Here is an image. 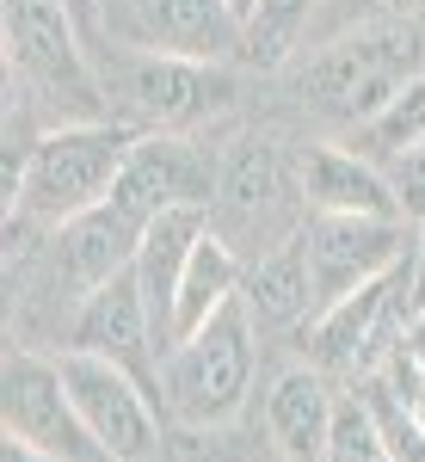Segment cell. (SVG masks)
Here are the masks:
<instances>
[{
  "mask_svg": "<svg viewBox=\"0 0 425 462\" xmlns=\"http://www.w3.org/2000/svg\"><path fill=\"white\" fill-rule=\"evenodd\" d=\"M136 143H142V130L130 117H74V124H56V130L32 136L25 185H19V210L13 216L69 228L74 216L99 210L111 191H117V179L130 167V148Z\"/></svg>",
  "mask_w": 425,
  "mask_h": 462,
  "instance_id": "6da1fadb",
  "label": "cell"
},
{
  "mask_svg": "<svg viewBox=\"0 0 425 462\" xmlns=\"http://www.w3.org/2000/svg\"><path fill=\"white\" fill-rule=\"evenodd\" d=\"M425 74V32L420 19H376L352 37H333L309 50V62L296 74L302 99L339 124H370L394 93Z\"/></svg>",
  "mask_w": 425,
  "mask_h": 462,
  "instance_id": "7a4b0ae2",
  "label": "cell"
},
{
  "mask_svg": "<svg viewBox=\"0 0 425 462\" xmlns=\"http://www.w3.org/2000/svg\"><path fill=\"white\" fill-rule=\"evenodd\" d=\"M253 315L235 296L228 309H216L198 333L173 339V352L161 364V407L179 426L191 431H216L228 426L253 389Z\"/></svg>",
  "mask_w": 425,
  "mask_h": 462,
  "instance_id": "3957f363",
  "label": "cell"
},
{
  "mask_svg": "<svg viewBox=\"0 0 425 462\" xmlns=\"http://www.w3.org/2000/svg\"><path fill=\"white\" fill-rule=\"evenodd\" d=\"M302 222H309V198H302V173L283 161V148L265 136L228 143V154L216 161V198H210L216 235L253 265L259 253L302 235Z\"/></svg>",
  "mask_w": 425,
  "mask_h": 462,
  "instance_id": "277c9868",
  "label": "cell"
},
{
  "mask_svg": "<svg viewBox=\"0 0 425 462\" xmlns=\"http://www.w3.org/2000/svg\"><path fill=\"white\" fill-rule=\"evenodd\" d=\"M6 25V69H19V80L32 87L50 111H62V124L74 117H111L106 87L87 62L80 25L62 0H6L0 13Z\"/></svg>",
  "mask_w": 425,
  "mask_h": 462,
  "instance_id": "5b68a950",
  "label": "cell"
},
{
  "mask_svg": "<svg viewBox=\"0 0 425 462\" xmlns=\"http://www.w3.org/2000/svg\"><path fill=\"white\" fill-rule=\"evenodd\" d=\"M117 93L130 124L148 130H191L235 106V74L210 56H173V50H124L117 56Z\"/></svg>",
  "mask_w": 425,
  "mask_h": 462,
  "instance_id": "8992f818",
  "label": "cell"
},
{
  "mask_svg": "<svg viewBox=\"0 0 425 462\" xmlns=\"http://www.w3.org/2000/svg\"><path fill=\"white\" fill-rule=\"evenodd\" d=\"M62 383L74 394V413L87 438L99 444L106 462H154L161 457V413L154 401L161 394L136 383L130 370H117L111 357H93V352H62Z\"/></svg>",
  "mask_w": 425,
  "mask_h": 462,
  "instance_id": "52a82bcc",
  "label": "cell"
},
{
  "mask_svg": "<svg viewBox=\"0 0 425 462\" xmlns=\"http://www.w3.org/2000/svg\"><path fill=\"white\" fill-rule=\"evenodd\" d=\"M302 241H309V265H315V302L327 309V302L352 296L357 284L389 278L413 253V228H407V216H309Z\"/></svg>",
  "mask_w": 425,
  "mask_h": 462,
  "instance_id": "ba28073f",
  "label": "cell"
},
{
  "mask_svg": "<svg viewBox=\"0 0 425 462\" xmlns=\"http://www.w3.org/2000/svg\"><path fill=\"white\" fill-rule=\"evenodd\" d=\"M0 413H6V431L25 438L37 450L62 462H106L99 444L87 438L80 413H74V394L62 383V364L37 352H6V370H0Z\"/></svg>",
  "mask_w": 425,
  "mask_h": 462,
  "instance_id": "9c48e42d",
  "label": "cell"
},
{
  "mask_svg": "<svg viewBox=\"0 0 425 462\" xmlns=\"http://www.w3.org/2000/svg\"><path fill=\"white\" fill-rule=\"evenodd\" d=\"M69 352L111 357L117 370H130L136 383L154 389V370L167 364V346H161V333H154V315H148V296H142L136 265H124L117 278H106V284H93L87 296H80Z\"/></svg>",
  "mask_w": 425,
  "mask_h": 462,
  "instance_id": "30bf717a",
  "label": "cell"
},
{
  "mask_svg": "<svg viewBox=\"0 0 425 462\" xmlns=\"http://www.w3.org/2000/svg\"><path fill=\"white\" fill-rule=\"evenodd\" d=\"M210 198H216V161H204L173 130H142V143L130 148V167H124L117 191H111V204L124 216H136L142 228L161 210H179V204L210 210Z\"/></svg>",
  "mask_w": 425,
  "mask_h": 462,
  "instance_id": "8fae6325",
  "label": "cell"
},
{
  "mask_svg": "<svg viewBox=\"0 0 425 462\" xmlns=\"http://www.w3.org/2000/svg\"><path fill=\"white\" fill-rule=\"evenodd\" d=\"M296 173H302L309 216H407L394 179L383 173L370 154H357V148L315 143V148H302ZM407 222H413V216H407Z\"/></svg>",
  "mask_w": 425,
  "mask_h": 462,
  "instance_id": "7c38bea8",
  "label": "cell"
},
{
  "mask_svg": "<svg viewBox=\"0 0 425 462\" xmlns=\"http://www.w3.org/2000/svg\"><path fill=\"white\" fill-rule=\"evenodd\" d=\"M333 426H339V401L327 389L320 364H296V370H283L272 383V394H265V438H272L278 462H327Z\"/></svg>",
  "mask_w": 425,
  "mask_h": 462,
  "instance_id": "4fadbf2b",
  "label": "cell"
},
{
  "mask_svg": "<svg viewBox=\"0 0 425 462\" xmlns=\"http://www.w3.org/2000/svg\"><path fill=\"white\" fill-rule=\"evenodd\" d=\"M210 228V210L204 204H179V210H161L148 228H142V247H136V278H142V296H148V315H154V333L161 346L173 352V296H179V278L191 265V247L204 241Z\"/></svg>",
  "mask_w": 425,
  "mask_h": 462,
  "instance_id": "5bb4252c",
  "label": "cell"
},
{
  "mask_svg": "<svg viewBox=\"0 0 425 462\" xmlns=\"http://www.w3.org/2000/svg\"><path fill=\"white\" fill-rule=\"evenodd\" d=\"M241 302H247V315L259 333H283V327H302V320H315V265H309V241L302 235H290L283 247L259 253L247 265V278H241Z\"/></svg>",
  "mask_w": 425,
  "mask_h": 462,
  "instance_id": "9a60e30c",
  "label": "cell"
},
{
  "mask_svg": "<svg viewBox=\"0 0 425 462\" xmlns=\"http://www.w3.org/2000/svg\"><path fill=\"white\" fill-rule=\"evenodd\" d=\"M142 50H173V56H210L222 62L241 50V19L228 0H136Z\"/></svg>",
  "mask_w": 425,
  "mask_h": 462,
  "instance_id": "2e32d148",
  "label": "cell"
},
{
  "mask_svg": "<svg viewBox=\"0 0 425 462\" xmlns=\"http://www.w3.org/2000/svg\"><path fill=\"white\" fill-rule=\"evenodd\" d=\"M136 247H142V222L124 216L106 198L99 210L74 216L69 228H62V278L93 290V284H106V278H117L124 265H136Z\"/></svg>",
  "mask_w": 425,
  "mask_h": 462,
  "instance_id": "e0dca14e",
  "label": "cell"
},
{
  "mask_svg": "<svg viewBox=\"0 0 425 462\" xmlns=\"http://www.w3.org/2000/svg\"><path fill=\"white\" fill-rule=\"evenodd\" d=\"M241 278H247V259L228 247L216 228H204V241L191 247V265L179 278V296H173V339L198 333L216 309H228L241 296Z\"/></svg>",
  "mask_w": 425,
  "mask_h": 462,
  "instance_id": "ac0fdd59",
  "label": "cell"
},
{
  "mask_svg": "<svg viewBox=\"0 0 425 462\" xmlns=\"http://www.w3.org/2000/svg\"><path fill=\"white\" fill-rule=\"evenodd\" d=\"M309 25H315V0H259V13L241 32V56L259 69H278L296 50H309Z\"/></svg>",
  "mask_w": 425,
  "mask_h": 462,
  "instance_id": "d6986e66",
  "label": "cell"
},
{
  "mask_svg": "<svg viewBox=\"0 0 425 462\" xmlns=\"http://www.w3.org/2000/svg\"><path fill=\"white\" fill-rule=\"evenodd\" d=\"M420 143H425V74H413L370 124H357V154H370L376 167H389L394 154H407V148H420Z\"/></svg>",
  "mask_w": 425,
  "mask_h": 462,
  "instance_id": "ffe728a7",
  "label": "cell"
},
{
  "mask_svg": "<svg viewBox=\"0 0 425 462\" xmlns=\"http://www.w3.org/2000/svg\"><path fill=\"white\" fill-rule=\"evenodd\" d=\"M357 401H364V413H370V426H376V438H383L389 462H425V426L407 413V401L394 394V383L383 376V370L357 383Z\"/></svg>",
  "mask_w": 425,
  "mask_h": 462,
  "instance_id": "44dd1931",
  "label": "cell"
},
{
  "mask_svg": "<svg viewBox=\"0 0 425 462\" xmlns=\"http://www.w3.org/2000/svg\"><path fill=\"white\" fill-rule=\"evenodd\" d=\"M327 462H389V450H383V438H376V426H370V413H364L357 394L339 401V426H333Z\"/></svg>",
  "mask_w": 425,
  "mask_h": 462,
  "instance_id": "7402d4cb",
  "label": "cell"
},
{
  "mask_svg": "<svg viewBox=\"0 0 425 462\" xmlns=\"http://www.w3.org/2000/svg\"><path fill=\"white\" fill-rule=\"evenodd\" d=\"M376 19H389V6H383V0H315L309 50L333 43V37H352V32H364V25H376Z\"/></svg>",
  "mask_w": 425,
  "mask_h": 462,
  "instance_id": "603a6c76",
  "label": "cell"
},
{
  "mask_svg": "<svg viewBox=\"0 0 425 462\" xmlns=\"http://www.w3.org/2000/svg\"><path fill=\"white\" fill-rule=\"evenodd\" d=\"M383 173H389L394 191H401V210L413 216V222H425V143L407 148V154H394Z\"/></svg>",
  "mask_w": 425,
  "mask_h": 462,
  "instance_id": "cb8c5ba5",
  "label": "cell"
},
{
  "mask_svg": "<svg viewBox=\"0 0 425 462\" xmlns=\"http://www.w3.org/2000/svg\"><path fill=\"white\" fill-rule=\"evenodd\" d=\"M401 352H407V357H413V364L425 370V309H413V315H407V333H401Z\"/></svg>",
  "mask_w": 425,
  "mask_h": 462,
  "instance_id": "d4e9b609",
  "label": "cell"
},
{
  "mask_svg": "<svg viewBox=\"0 0 425 462\" xmlns=\"http://www.w3.org/2000/svg\"><path fill=\"white\" fill-rule=\"evenodd\" d=\"M0 462H62V457H50V450H37V444H25V438H13V431H6Z\"/></svg>",
  "mask_w": 425,
  "mask_h": 462,
  "instance_id": "484cf974",
  "label": "cell"
},
{
  "mask_svg": "<svg viewBox=\"0 0 425 462\" xmlns=\"http://www.w3.org/2000/svg\"><path fill=\"white\" fill-rule=\"evenodd\" d=\"M389 6V19H420L425 13V0H383Z\"/></svg>",
  "mask_w": 425,
  "mask_h": 462,
  "instance_id": "4316f807",
  "label": "cell"
},
{
  "mask_svg": "<svg viewBox=\"0 0 425 462\" xmlns=\"http://www.w3.org/2000/svg\"><path fill=\"white\" fill-rule=\"evenodd\" d=\"M62 6H69V13H74V25H80V32L93 25V0H62Z\"/></svg>",
  "mask_w": 425,
  "mask_h": 462,
  "instance_id": "83f0119b",
  "label": "cell"
},
{
  "mask_svg": "<svg viewBox=\"0 0 425 462\" xmlns=\"http://www.w3.org/2000/svg\"><path fill=\"white\" fill-rule=\"evenodd\" d=\"M228 13H235V19H241V32H247V19L259 13V0H228Z\"/></svg>",
  "mask_w": 425,
  "mask_h": 462,
  "instance_id": "f1b7e54d",
  "label": "cell"
}]
</instances>
